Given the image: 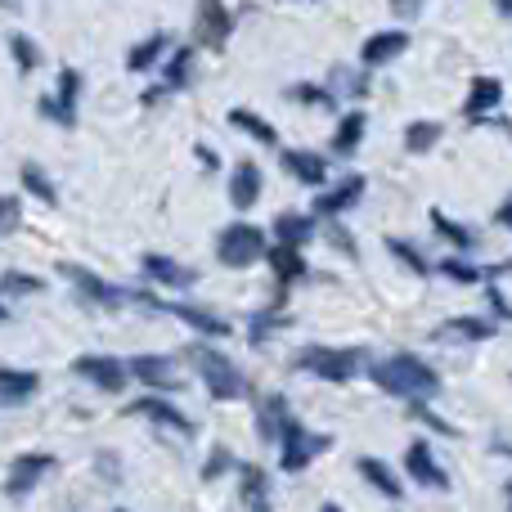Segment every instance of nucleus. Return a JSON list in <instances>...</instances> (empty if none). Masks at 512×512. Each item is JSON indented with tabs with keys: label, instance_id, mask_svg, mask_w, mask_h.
Returning a JSON list of instances; mask_svg holds the SVG:
<instances>
[{
	"label": "nucleus",
	"instance_id": "1",
	"mask_svg": "<svg viewBox=\"0 0 512 512\" xmlns=\"http://www.w3.org/2000/svg\"><path fill=\"white\" fill-rule=\"evenodd\" d=\"M369 373H373V382H378L387 396L414 400V405H423V400H432L436 391H441L436 369L427 360H418V355H387V360H378Z\"/></svg>",
	"mask_w": 512,
	"mask_h": 512
},
{
	"label": "nucleus",
	"instance_id": "2",
	"mask_svg": "<svg viewBox=\"0 0 512 512\" xmlns=\"http://www.w3.org/2000/svg\"><path fill=\"white\" fill-rule=\"evenodd\" d=\"M194 373L203 378L212 400H243L248 396V378L239 373V364L230 355L212 351V346H194Z\"/></svg>",
	"mask_w": 512,
	"mask_h": 512
},
{
	"label": "nucleus",
	"instance_id": "3",
	"mask_svg": "<svg viewBox=\"0 0 512 512\" xmlns=\"http://www.w3.org/2000/svg\"><path fill=\"white\" fill-rule=\"evenodd\" d=\"M297 369L315 373L324 382H351L364 369V351H355V346H342V351L337 346H306L297 355Z\"/></svg>",
	"mask_w": 512,
	"mask_h": 512
},
{
	"label": "nucleus",
	"instance_id": "4",
	"mask_svg": "<svg viewBox=\"0 0 512 512\" xmlns=\"http://www.w3.org/2000/svg\"><path fill=\"white\" fill-rule=\"evenodd\" d=\"M216 256H221L225 265H234V270H248V265L265 261V234L256 230V225L234 221L230 230L216 239Z\"/></svg>",
	"mask_w": 512,
	"mask_h": 512
},
{
	"label": "nucleus",
	"instance_id": "5",
	"mask_svg": "<svg viewBox=\"0 0 512 512\" xmlns=\"http://www.w3.org/2000/svg\"><path fill=\"white\" fill-rule=\"evenodd\" d=\"M279 445H283V450H279L283 472H306L310 463H315V454L328 450L324 436H319V432H306V427L292 423V418L279 427Z\"/></svg>",
	"mask_w": 512,
	"mask_h": 512
},
{
	"label": "nucleus",
	"instance_id": "6",
	"mask_svg": "<svg viewBox=\"0 0 512 512\" xmlns=\"http://www.w3.org/2000/svg\"><path fill=\"white\" fill-rule=\"evenodd\" d=\"M54 468V454H18L9 463V477H5V495L9 499H27L36 490V481Z\"/></svg>",
	"mask_w": 512,
	"mask_h": 512
},
{
	"label": "nucleus",
	"instance_id": "7",
	"mask_svg": "<svg viewBox=\"0 0 512 512\" xmlns=\"http://www.w3.org/2000/svg\"><path fill=\"white\" fill-rule=\"evenodd\" d=\"M59 274H63L68 283H77L81 297L99 301V306H122V301H126V292H122V288H113V283L99 279V274H95V270H86V265H72V261H68V265H59Z\"/></svg>",
	"mask_w": 512,
	"mask_h": 512
},
{
	"label": "nucleus",
	"instance_id": "8",
	"mask_svg": "<svg viewBox=\"0 0 512 512\" xmlns=\"http://www.w3.org/2000/svg\"><path fill=\"white\" fill-rule=\"evenodd\" d=\"M72 373L86 382H95L99 391H122L126 387V369L122 360H113V355H81V360H72Z\"/></svg>",
	"mask_w": 512,
	"mask_h": 512
},
{
	"label": "nucleus",
	"instance_id": "9",
	"mask_svg": "<svg viewBox=\"0 0 512 512\" xmlns=\"http://www.w3.org/2000/svg\"><path fill=\"white\" fill-rule=\"evenodd\" d=\"M77 95H81V72L77 68H63L59 95H45L41 99V113L54 117L59 126H72V122H77Z\"/></svg>",
	"mask_w": 512,
	"mask_h": 512
},
{
	"label": "nucleus",
	"instance_id": "10",
	"mask_svg": "<svg viewBox=\"0 0 512 512\" xmlns=\"http://www.w3.org/2000/svg\"><path fill=\"white\" fill-rule=\"evenodd\" d=\"M149 306H158V310H167V315H176V319H185L189 328H198V333H207V337H225L230 333V324H225L221 315H212V310H198V306H180V301H158V297H144Z\"/></svg>",
	"mask_w": 512,
	"mask_h": 512
},
{
	"label": "nucleus",
	"instance_id": "11",
	"mask_svg": "<svg viewBox=\"0 0 512 512\" xmlns=\"http://www.w3.org/2000/svg\"><path fill=\"white\" fill-rule=\"evenodd\" d=\"M131 373L144 382V387H158V391H176L180 387V373L167 355H135Z\"/></svg>",
	"mask_w": 512,
	"mask_h": 512
},
{
	"label": "nucleus",
	"instance_id": "12",
	"mask_svg": "<svg viewBox=\"0 0 512 512\" xmlns=\"http://www.w3.org/2000/svg\"><path fill=\"white\" fill-rule=\"evenodd\" d=\"M140 270L149 274V279H158L162 288H189V283L198 279V270H189V265H180V261H171V256H158V252H149L140 261Z\"/></svg>",
	"mask_w": 512,
	"mask_h": 512
},
{
	"label": "nucleus",
	"instance_id": "13",
	"mask_svg": "<svg viewBox=\"0 0 512 512\" xmlns=\"http://www.w3.org/2000/svg\"><path fill=\"white\" fill-rule=\"evenodd\" d=\"M405 468H409V477L423 481V486H432V490H450V477H445V472L436 468L432 450H427L423 441H414V445L405 450Z\"/></svg>",
	"mask_w": 512,
	"mask_h": 512
},
{
	"label": "nucleus",
	"instance_id": "14",
	"mask_svg": "<svg viewBox=\"0 0 512 512\" xmlns=\"http://www.w3.org/2000/svg\"><path fill=\"white\" fill-rule=\"evenodd\" d=\"M131 414H144V418H153V423H162V427H171V432H180V436H194L198 427L189 423L185 414H180L176 405H167V400H153V396H144V400H135L131 405Z\"/></svg>",
	"mask_w": 512,
	"mask_h": 512
},
{
	"label": "nucleus",
	"instance_id": "15",
	"mask_svg": "<svg viewBox=\"0 0 512 512\" xmlns=\"http://www.w3.org/2000/svg\"><path fill=\"white\" fill-rule=\"evenodd\" d=\"M360 194H364V176H346L342 185L324 189V194L315 198V216H342Z\"/></svg>",
	"mask_w": 512,
	"mask_h": 512
},
{
	"label": "nucleus",
	"instance_id": "16",
	"mask_svg": "<svg viewBox=\"0 0 512 512\" xmlns=\"http://www.w3.org/2000/svg\"><path fill=\"white\" fill-rule=\"evenodd\" d=\"M256 198H261V171H256V162H239L230 171V203L248 212V207H256Z\"/></svg>",
	"mask_w": 512,
	"mask_h": 512
},
{
	"label": "nucleus",
	"instance_id": "17",
	"mask_svg": "<svg viewBox=\"0 0 512 512\" xmlns=\"http://www.w3.org/2000/svg\"><path fill=\"white\" fill-rule=\"evenodd\" d=\"M405 45H409V32H378V36H369L364 41V50H360V59L369 63V68H378V63H391L396 54H405Z\"/></svg>",
	"mask_w": 512,
	"mask_h": 512
},
{
	"label": "nucleus",
	"instance_id": "18",
	"mask_svg": "<svg viewBox=\"0 0 512 512\" xmlns=\"http://www.w3.org/2000/svg\"><path fill=\"white\" fill-rule=\"evenodd\" d=\"M36 373L27 369H0V405H23V400L36 396Z\"/></svg>",
	"mask_w": 512,
	"mask_h": 512
},
{
	"label": "nucleus",
	"instance_id": "19",
	"mask_svg": "<svg viewBox=\"0 0 512 512\" xmlns=\"http://www.w3.org/2000/svg\"><path fill=\"white\" fill-rule=\"evenodd\" d=\"M274 234H279V248H292L297 252L301 243L315 239V216H297V212H283L274 221Z\"/></svg>",
	"mask_w": 512,
	"mask_h": 512
},
{
	"label": "nucleus",
	"instance_id": "20",
	"mask_svg": "<svg viewBox=\"0 0 512 512\" xmlns=\"http://www.w3.org/2000/svg\"><path fill=\"white\" fill-rule=\"evenodd\" d=\"M283 167H288L301 185H324V180H328L324 158H319V153H306V149H288V153H283Z\"/></svg>",
	"mask_w": 512,
	"mask_h": 512
},
{
	"label": "nucleus",
	"instance_id": "21",
	"mask_svg": "<svg viewBox=\"0 0 512 512\" xmlns=\"http://www.w3.org/2000/svg\"><path fill=\"white\" fill-rule=\"evenodd\" d=\"M499 99H504V86H499L495 77H477V81H472L468 104H463V113H468L472 122H481L490 108H499Z\"/></svg>",
	"mask_w": 512,
	"mask_h": 512
},
{
	"label": "nucleus",
	"instance_id": "22",
	"mask_svg": "<svg viewBox=\"0 0 512 512\" xmlns=\"http://www.w3.org/2000/svg\"><path fill=\"white\" fill-rule=\"evenodd\" d=\"M360 477L369 481L378 495H387V499H400V477L387 468L382 459H360Z\"/></svg>",
	"mask_w": 512,
	"mask_h": 512
},
{
	"label": "nucleus",
	"instance_id": "23",
	"mask_svg": "<svg viewBox=\"0 0 512 512\" xmlns=\"http://www.w3.org/2000/svg\"><path fill=\"white\" fill-rule=\"evenodd\" d=\"M198 18H203V36H207V45H216V50H221L225 36L234 32L230 9H221V5H203V9H198Z\"/></svg>",
	"mask_w": 512,
	"mask_h": 512
},
{
	"label": "nucleus",
	"instance_id": "24",
	"mask_svg": "<svg viewBox=\"0 0 512 512\" xmlns=\"http://www.w3.org/2000/svg\"><path fill=\"white\" fill-rule=\"evenodd\" d=\"M360 135H364V113H346L337 122V135H333V153L337 158H351L360 149Z\"/></svg>",
	"mask_w": 512,
	"mask_h": 512
},
{
	"label": "nucleus",
	"instance_id": "25",
	"mask_svg": "<svg viewBox=\"0 0 512 512\" xmlns=\"http://www.w3.org/2000/svg\"><path fill=\"white\" fill-rule=\"evenodd\" d=\"M265 261L274 265V274H279V283H292V279H301L306 274V261H301V252H292V248H265Z\"/></svg>",
	"mask_w": 512,
	"mask_h": 512
},
{
	"label": "nucleus",
	"instance_id": "26",
	"mask_svg": "<svg viewBox=\"0 0 512 512\" xmlns=\"http://www.w3.org/2000/svg\"><path fill=\"white\" fill-rule=\"evenodd\" d=\"M495 333V324H486V319H450L445 328H436V337H459V342H486V337Z\"/></svg>",
	"mask_w": 512,
	"mask_h": 512
},
{
	"label": "nucleus",
	"instance_id": "27",
	"mask_svg": "<svg viewBox=\"0 0 512 512\" xmlns=\"http://www.w3.org/2000/svg\"><path fill=\"white\" fill-rule=\"evenodd\" d=\"M243 504L248 512H270V486L261 468H243Z\"/></svg>",
	"mask_w": 512,
	"mask_h": 512
},
{
	"label": "nucleus",
	"instance_id": "28",
	"mask_svg": "<svg viewBox=\"0 0 512 512\" xmlns=\"http://www.w3.org/2000/svg\"><path fill=\"white\" fill-rule=\"evenodd\" d=\"M230 126H239V131H248L252 140H261V144H279V131H274L265 117H256L248 113V108H230Z\"/></svg>",
	"mask_w": 512,
	"mask_h": 512
},
{
	"label": "nucleus",
	"instance_id": "29",
	"mask_svg": "<svg viewBox=\"0 0 512 512\" xmlns=\"http://www.w3.org/2000/svg\"><path fill=\"white\" fill-rule=\"evenodd\" d=\"M18 176H23V185H27V194H36L41 198V203H59V189L50 185V176H45L41 167H36V162H23V171H18Z\"/></svg>",
	"mask_w": 512,
	"mask_h": 512
},
{
	"label": "nucleus",
	"instance_id": "30",
	"mask_svg": "<svg viewBox=\"0 0 512 512\" xmlns=\"http://www.w3.org/2000/svg\"><path fill=\"white\" fill-rule=\"evenodd\" d=\"M162 54H167V36L158 32V36H149V41H140V45L131 50V72H149L153 63L162 59Z\"/></svg>",
	"mask_w": 512,
	"mask_h": 512
},
{
	"label": "nucleus",
	"instance_id": "31",
	"mask_svg": "<svg viewBox=\"0 0 512 512\" xmlns=\"http://www.w3.org/2000/svg\"><path fill=\"white\" fill-rule=\"evenodd\" d=\"M441 140V122H409L405 126V149L409 153H427Z\"/></svg>",
	"mask_w": 512,
	"mask_h": 512
},
{
	"label": "nucleus",
	"instance_id": "32",
	"mask_svg": "<svg viewBox=\"0 0 512 512\" xmlns=\"http://www.w3.org/2000/svg\"><path fill=\"white\" fill-rule=\"evenodd\" d=\"M432 225H436V230H441L445 239H450V243H454V248H459V252H472V234L463 230V225H454L450 216L441 212V207H436V212H432Z\"/></svg>",
	"mask_w": 512,
	"mask_h": 512
},
{
	"label": "nucleus",
	"instance_id": "33",
	"mask_svg": "<svg viewBox=\"0 0 512 512\" xmlns=\"http://www.w3.org/2000/svg\"><path fill=\"white\" fill-rule=\"evenodd\" d=\"M9 54H14V59H18V72H32V68H36V59H41V54H36V45L27 41L23 32H14V36H9Z\"/></svg>",
	"mask_w": 512,
	"mask_h": 512
},
{
	"label": "nucleus",
	"instance_id": "34",
	"mask_svg": "<svg viewBox=\"0 0 512 512\" xmlns=\"http://www.w3.org/2000/svg\"><path fill=\"white\" fill-rule=\"evenodd\" d=\"M189 63H194V50H189V45H185V50L171 54V63H167V86H171V90L185 86V81H189Z\"/></svg>",
	"mask_w": 512,
	"mask_h": 512
},
{
	"label": "nucleus",
	"instance_id": "35",
	"mask_svg": "<svg viewBox=\"0 0 512 512\" xmlns=\"http://www.w3.org/2000/svg\"><path fill=\"white\" fill-rule=\"evenodd\" d=\"M18 221H23V207H18L14 194H0V234H14Z\"/></svg>",
	"mask_w": 512,
	"mask_h": 512
},
{
	"label": "nucleus",
	"instance_id": "36",
	"mask_svg": "<svg viewBox=\"0 0 512 512\" xmlns=\"http://www.w3.org/2000/svg\"><path fill=\"white\" fill-rule=\"evenodd\" d=\"M387 248L396 252V261H405L414 274H427V261L418 256V248H409V243H400V239H387Z\"/></svg>",
	"mask_w": 512,
	"mask_h": 512
},
{
	"label": "nucleus",
	"instance_id": "37",
	"mask_svg": "<svg viewBox=\"0 0 512 512\" xmlns=\"http://www.w3.org/2000/svg\"><path fill=\"white\" fill-rule=\"evenodd\" d=\"M230 463H234V454L225 450V445H216V450H212V459H207V468H203V477H207V481H216L225 468H230Z\"/></svg>",
	"mask_w": 512,
	"mask_h": 512
},
{
	"label": "nucleus",
	"instance_id": "38",
	"mask_svg": "<svg viewBox=\"0 0 512 512\" xmlns=\"http://www.w3.org/2000/svg\"><path fill=\"white\" fill-rule=\"evenodd\" d=\"M5 283L9 292H41V279H32V274H18V270H5Z\"/></svg>",
	"mask_w": 512,
	"mask_h": 512
},
{
	"label": "nucleus",
	"instance_id": "39",
	"mask_svg": "<svg viewBox=\"0 0 512 512\" xmlns=\"http://www.w3.org/2000/svg\"><path fill=\"white\" fill-rule=\"evenodd\" d=\"M292 99H306V104L333 108V95H324V90H315V86H292Z\"/></svg>",
	"mask_w": 512,
	"mask_h": 512
},
{
	"label": "nucleus",
	"instance_id": "40",
	"mask_svg": "<svg viewBox=\"0 0 512 512\" xmlns=\"http://www.w3.org/2000/svg\"><path fill=\"white\" fill-rule=\"evenodd\" d=\"M441 270L450 274V279H463V283H477V279H481V270H472L468 261H445Z\"/></svg>",
	"mask_w": 512,
	"mask_h": 512
},
{
	"label": "nucleus",
	"instance_id": "41",
	"mask_svg": "<svg viewBox=\"0 0 512 512\" xmlns=\"http://www.w3.org/2000/svg\"><path fill=\"white\" fill-rule=\"evenodd\" d=\"M490 306H495V315L504 319V292H499V288H490Z\"/></svg>",
	"mask_w": 512,
	"mask_h": 512
},
{
	"label": "nucleus",
	"instance_id": "42",
	"mask_svg": "<svg viewBox=\"0 0 512 512\" xmlns=\"http://www.w3.org/2000/svg\"><path fill=\"white\" fill-rule=\"evenodd\" d=\"M319 512H342V508H337V504H319Z\"/></svg>",
	"mask_w": 512,
	"mask_h": 512
},
{
	"label": "nucleus",
	"instance_id": "43",
	"mask_svg": "<svg viewBox=\"0 0 512 512\" xmlns=\"http://www.w3.org/2000/svg\"><path fill=\"white\" fill-rule=\"evenodd\" d=\"M0 319H5V306H0Z\"/></svg>",
	"mask_w": 512,
	"mask_h": 512
},
{
	"label": "nucleus",
	"instance_id": "44",
	"mask_svg": "<svg viewBox=\"0 0 512 512\" xmlns=\"http://www.w3.org/2000/svg\"><path fill=\"white\" fill-rule=\"evenodd\" d=\"M117 512H126V508H117Z\"/></svg>",
	"mask_w": 512,
	"mask_h": 512
}]
</instances>
